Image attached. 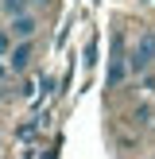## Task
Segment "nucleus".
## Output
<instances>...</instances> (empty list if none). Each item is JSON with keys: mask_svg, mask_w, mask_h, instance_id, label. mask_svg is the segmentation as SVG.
Segmentation results:
<instances>
[{"mask_svg": "<svg viewBox=\"0 0 155 159\" xmlns=\"http://www.w3.org/2000/svg\"><path fill=\"white\" fill-rule=\"evenodd\" d=\"M31 4H46V0H31Z\"/></svg>", "mask_w": 155, "mask_h": 159, "instance_id": "9", "label": "nucleus"}, {"mask_svg": "<svg viewBox=\"0 0 155 159\" xmlns=\"http://www.w3.org/2000/svg\"><path fill=\"white\" fill-rule=\"evenodd\" d=\"M128 66H132V74H147V70L155 66V31H144V35L132 43Z\"/></svg>", "mask_w": 155, "mask_h": 159, "instance_id": "1", "label": "nucleus"}, {"mask_svg": "<svg viewBox=\"0 0 155 159\" xmlns=\"http://www.w3.org/2000/svg\"><path fill=\"white\" fill-rule=\"evenodd\" d=\"M0 8H4V16L12 20V16H23V12H31V0H0Z\"/></svg>", "mask_w": 155, "mask_h": 159, "instance_id": "5", "label": "nucleus"}, {"mask_svg": "<svg viewBox=\"0 0 155 159\" xmlns=\"http://www.w3.org/2000/svg\"><path fill=\"white\" fill-rule=\"evenodd\" d=\"M128 74H132V66H128V54H124V39L116 35L113 39V58H108V89H116Z\"/></svg>", "mask_w": 155, "mask_h": 159, "instance_id": "2", "label": "nucleus"}, {"mask_svg": "<svg viewBox=\"0 0 155 159\" xmlns=\"http://www.w3.org/2000/svg\"><path fill=\"white\" fill-rule=\"evenodd\" d=\"M151 116H155V109H151V105H140L136 113H132V124H140V128H147V124H151Z\"/></svg>", "mask_w": 155, "mask_h": 159, "instance_id": "6", "label": "nucleus"}, {"mask_svg": "<svg viewBox=\"0 0 155 159\" xmlns=\"http://www.w3.org/2000/svg\"><path fill=\"white\" fill-rule=\"evenodd\" d=\"M8 31H12V39H16V43H20V39H35V31H39V20H35V12L12 16V20H8Z\"/></svg>", "mask_w": 155, "mask_h": 159, "instance_id": "3", "label": "nucleus"}, {"mask_svg": "<svg viewBox=\"0 0 155 159\" xmlns=\"http://www.w3.org/2000/svg\"><path fill=\"white\" fill-rule=\"evenodd\" d=\"M12 43H16V39H12V31H8V27H0V54H12Z\"/></svg>", "mask_w": 155, "mask_h": 159, "instance_id": "7", "label": "nucleus"}, {"mask_svg": "<svg viewBox=\"0 0 155 159\" xmlns=\"http://www.w3.org/2000/svg\"><path fill=\"white\" fill-rule=\"evenodd\" d=\"M147 85H151V89H155V66L147 70Z\"/></svg>", "mask_w": 155, "mask_h": 159, "instance_id": "8", "label": "nucleus"}, {"mask_svg": "<svg viewBox=\"0 0 155 159\" xmlns=\"http://www.w3.org/2000/svg\"><path fill=\"white\" fill-rule=\"evenodd\" d=\"M31 54H35V47H31V39H20V43L12 47V58H8V66H12V74H23V70L31 66Z\"/></svg>", "mask_w": 155, "mask_h": 159, "instance_id": "4", "label": "nucleus"}]
</instances>
